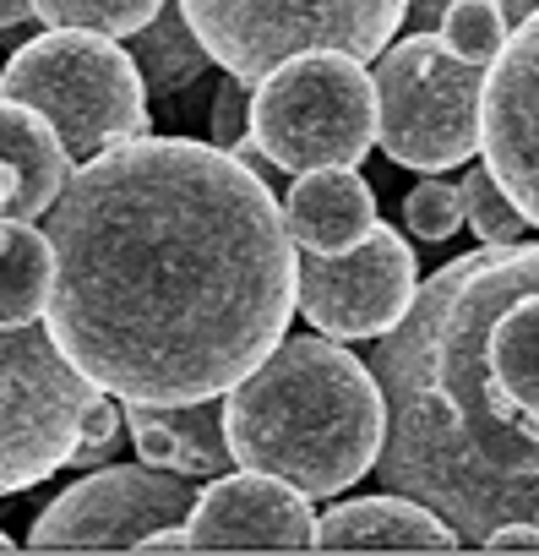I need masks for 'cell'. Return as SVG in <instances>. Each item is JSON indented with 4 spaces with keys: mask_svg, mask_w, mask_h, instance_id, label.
<instances>
[{
    "mask_svg": "<svg viewBox=\"0 0 539 556\" xmlns=\"http://www.w3.org/2000/svg\"><path fill=\"white\" fill-rule=\"evenodd\" d=\"M55 350L120 404L229 393L295 317L300 245L273 180L185 137L72 164L44 207Z\"/></svg>",
    "mask_w": 539,
    "mask_h": 556,
    "instance_id": "obj_1",
    "label": "cell"
},
{
    "mask_svg": "<svg viewBox=\"0 0 539 556\" xmlns=\"http://www.w3.org/2000/svg\"><path fill=\"white\" fill-rule=\"evenodd\" d=\"M539 290V240L474 245L414 290V306L365 355L382 382L387 437L376 475L436 507L463 540L539 507V415L490 377V323Z\"/></svg>",
    "mask_w": 539,
    "mask_h": 556,
    "instance_id": "obj_2",
    "label": "cell"
},
{
    "mask_svg": "<svg viewBox=\"0 0 539 556\" xmlns=\"http://www.w3.org/2000/svg\"><path fill=\"white\" fill-rule=\"evenodd\" d=\"M387 437L382 382L338 339H279L229 393L223 442L240 469L300 496H338L376 469Z\"/></svg>",
    "mask_w": 539,
    "mask_h": 556,
    "instance_id": "obj_3",
    "label": "cell"
},
{
    "mask_svg": "<svg viewBox=\"0 0 539 556\" xmlns=\"http://www.w3.org/2000/svg\"><path fill=\"white\" fill-rule=\"evenodd\" d=\"M0 99L39 110L72 164L147 137V88L131 50L88 28H44L28 39L0 66Z\"/></svg>",
    "mask_w": 539,
    "mask_h": 556,
    "instance_id": "obj_4",
    "label": "cell"
},
{
    "mask_svg": "<svg viewBox=\"0 0 539 556\" xmlns=\"http://www.w3.org/2000/svg\"><path fill=\"white\" fill-rule=\"evenodd\" d=\"M490 61L458 55L441 34H409L371 61L376 148L420 175H447L479 153V93Z\"/></svg>",
    "mask_w": 539,
    "mask_h": 556,
    "instance_id": "obj_5",
    "label": "cell"
},
{
    "mask_svg": "<svg viewBox=\"0 0 539 556\" xmlns=\"http://www.w3.org/2000/svg\"><path fill=\"white\" fill-rule=\"evenodd\" d=\"M403 7L409 0H180L202 50L251 88L311 50L376 61L403 28Z\"/></svg>",
    "mask_w": 539,
    "mask_h": 556,
    "instance_id": "obj_6",
    "label": "cell"
},
{
    "mask_svg": "<svg viewBox=\"0 0 539 556\" xmlns=\"http://www.w3.org/2000/svg\"><path fill=\"white\" fill-rule=\"evenodd\" d=\"M251 142L284 175L355 169L376 148L371 72L338 50H311L251 88Z\"/></svg>",
    "mask_w": 539,
    "mask_h": 556,
    "instance_id": "obj_7",
    "label": "cell"
},
{
    "mask_svg": "<svg viewBox=\"0 0 539 556\" xmlns=\"http://www.w3.org/2000/svg\"><path fill=\"white\" fill-rule=\"evenodd\" d=\"M93 382L55 350L44 317L0 328V496L34 491L66 469Z\"/></svg>",
    "mask_w": 539,
    "mask_h": 556,
    "instance_id": "obj_8",
    "label": "cell"
},
{
    "mask_svg": "<svg viewBox=\"0 0 539 556\" xmlns=\"http://www.w3.org/2000/svg\"><path fill=\"white\" fill-rule=\"evenodd\" d=\"M196 502L191 475L153 469V464H110L99 475L82 469L28 534V551H137L153 529L185 523Z\"/></svg>",
    "mask_w": 539,
    "mask_h": 556,
    "instance_id": "obj_9",
    "label": "cell"
},
{
    "mask_svg": "<svg viewBox=\"0 0 539 556\" xmlns=\"http://www.w3.org/2000/svg\"><path fill=\"white\" fill-rule=\"evenodd\" d=\"M420 290V267L409 240L376 218V229L338 251V256H317L300 251L295 262V306L306 312V323L328 339H382L398 328V317L414 306Z\"/></svg>",
    "mask_w": 539,
    "mask_h": 556,
    "instance_id": "obj_10",
    "label": "cell"
},
{
    "mask_svg": "<svg viewBox=\"0 0 539 556\" xmlns=\"http://www.w3.org/2000/svg\"><path fill=\"white\" fill-rule=\"evenodd\" d=\"M479 164L539 229V12L506 28L479 93Z\"/></svg>",
    "mask_w": 539,
    "mask_h": 556,
    "instance_id": "obj_11",
    "label": "cell"
},
{
    "mask_svg": "<svg viewBox=\"0 0 539 556\" xmlns=\"http://www.w3.org/2000/svg\"><path fill=\"white\" fill-rule=\"evenodd\" d=\"M311 496L256 469L213 475L185 513V551H311Z\"/></svg>",
    "mask_w": 539,
    "mask_h": 556,
    "instance_id": "obj_12",
    "label": "cell"
},
{
    "mask_svg": "<svg viewBox=\"0 0 539 556\" xmlns=\"http://www.w3.org/2000/svg\"><path fill=\"white\" fill-rule=\"evenodd\" d=\"M463 534L425 502L387 491V496H360L317 518L311 551H458Z\"/></svg>",
    "mask_w": 539,
    "mask_h": 556,
    "instance_id": "obj_13",
    "label": "cell"
},
{
    "mask_svg": "<svg viewBox=\"0 0 539 556\" xmlns=\"http://www.w3.org/2000/svg\"><path fill=\"white\" fill-rule=\"evenodd\" d=\"M126 431L137 442V458L153 469L213 480L234 464L223 442V393L196 404H126Z\"/></svg>",
    "mask_w": 539,
    "mask_h": 556,
    "instance_id": "obj_14",
    "label": "cell"
},
{
    "mask_svg": "<svg viewBox=\"0 0 539 556\" xmlns=\"http://www.w3.org/2000/svg\"><path fill=\"white\" fill-rule=\"evenodd\" d=\"M284 224L300 251L338 256L376 229V191L355 169H306L284 197Z\"/></svg>",
    "mask_w": 539,
    "mask_h": 556,
    "instance_id": "obj_15",
    "label": "cell"
},
{
    "mask_svg": "<svg viewBox=\"0 0 539 556\" xmlns=\"http://www.w3.org/2000/svg\"><path fill=\"white\" fill-rule=\"evenodd\" d=\"M0 164L23 186V218H44V207L72 175V153L55 137V126L17 99H0Z\"/></svg>",
    "mask_w": 539,
    "mask_h": 556,
    "instance_id": "obj_16",
    "label": "cell"
},
{
    "mask_svg": "<svg viewBox=\"0 0 539 556\" xmlns=\"http://www.w3.org/2000/svg\"><path fill=\"white\" fill-rule=\"evenodd\" d=\"M55 278V245L34 218H0V328H23L44 317Z\"/></svg>",
    "mask_w": 539,
    "mask_h": 556,
    "instance_id": "obj_17",
    "label": "cell"
},
{
    "mask_svg": "<svg viewBox=\"0 0 539 556\" xmlns=\"http://www.w3.org/2000/svg\"><path fill=\"white\" fill-rule=\"evenodd\" d=\"M126 50H131V61H137V72H142L147 99H175V93H185V88L213 66V55H207L202 39L191 34L185 12L169 7V0H164V12H158L153 23H142V28L131 34Z\"/></svg>",
    "mask_w": 539,
    "mask_h": 556,
    "instance_id": "obj_18",
    "label": "cell"
},
{
    "mask_svg": "<svg viewBox=\"0 0 539 556\" xmlns=\"http://www.w3.org/2000/svg\"><path fill=\"white\" fill-rule=\"evenodd\" d=\"M485 355H490L496 388H501L517 409L539 415V290L517 295V301L490 323Z\"/></svg>",
    "mask_w": 539,
    "mask_h": 556,
    "instance_id": "obj_19",
    "label": "cell"
},
{
    "mask_svg": "<svg viewBox=\"0 0 539 556\" xmlns=\"http://www.w3.org/2000/svg\"><path fill=\"white\" fill-rule=\"evenodd\" d=\"M158 12L164 0H34V17L44 28H88L104 39H131Z\"/></svg>",
    "mask_w": 539,
    "mask_h": 556,
    "instance_id": "obj_20",
    "label": "cell"
},
{
    "mask_svg": "<svg viewBox=\"0 0 539 556\" xmlns=\"http://www.w3.org/2000/svg\"><path fill=\"white\" fill-rule=\"evenodd\" d=\"M458 191H463V224L479 235V245H523V235L534 229L523 213H517V202L496 186V175L479 164V169H469L463 180H458Z\"/></svg>",
    "mask_w": 539,
    "mask_h": 556,
    "instance_id": "obj_21",
    "label": "cell"
},
{
    "mask_svg": "<svg viewBox=\"0 0 539 556\" xmlns=\"http://www.w3.org/2000/svg\"><path fill=\"white\" fill-rule=\"evenodd\" d=\"M403 224L420 235V240H452L458 229H463V191H458V180H441V175H425L414 191H409V202H403Z\"/></svg>",
    "mask_w": 539,
    "mask_h": 556,
    "instance_id": "obj_22",
    "label": "cell"
},
{
    "mask_svg": "<svg viewBox=\"0 0 539 556\" xmlns=\"http://www.w3.org/2000/svg\"><path fill=\"white\" fill-rule=\"evenodd\" d=\"M120 431H126L120 399L99 388V393H93V404H88V415H82V426H77V442H72L66 469H99V464H110V453H115Z\"/></svg>",
    "mask_w": 539,
    "mask_h": 556,
    "instance_id": "obj_23",
    "label": "cell"
},
{
    "mask_svg": "<svg viewBox=\"0 0 539 556\" xmlns=\"http://www.w3.org/2000/svg\"><path fill=\"white\" fill-rule=\"evenodd\" d=\"M207 126H213V148H234L251 137V83L240 77H223L218 93H213V110H207Z\"/></svg>",
    "mask_w": 539,
    "mask_h": 556,
    "instance_id": "obj_24",
    "label": "cell"
},
{
    "mask_svg": "<svg viewBox=\"0 0 539 556\" xmlns=\"http://www.w3.org/2000/svg\"><path fill=\"white\" fill-rule=\"evenodd\" d=\"M479 551H490V556H539V523L534 518H512V523H496L485 540H479Z\"/></svg>",
    "mask_w": 539,
    "mask_h": 556,
    "instance_id": "obj_25",
    "label": "cell"
},
{
    "mask_svg": "<svg viewBox=\"0 0 539 556\" xmlns=\"http://www.w3.org/2000/svg\"><path fill=\"white\" fill-rule=\"evenodd\" d=\"M458 7V0H409L403 7V23L414 28V34H436L441 28V17Z\"/></svg>",
    "mask_w": 539,
    "mask_h": 556,
    "instance_id": "obj_26",
    "label": "cell"
},
{
    "mask_svg": "<svg viewBox=\"0 0 539 556\" xmlns=\"http://www.w3.org/2000/svg\"><path fill=\"white\" fill-rule=\"evenodd\" d=\"M0 218H23V186L7 164H0Z\"/></svg>",
    "mask_w": 539,
    "mask_h": 556,
    "instance_id": "obj_27",
    "label": "cell"
},
{
    "mask_svg": "<svg viewBox=\"0 0 539 556\" xmlns=\"http://www.w3.org/2000/svg\"><path fill=\"white\" fill-rule=\"evenodd\" d=\"M34 23V0H0V34Z\"/></svg>",
    "mask_w": 539,
    "mask_h": 556,
    "instance_id": "obj_28",
    "label": "cell"
},
{
    "mask_svg": "<svg viewBox=\"0 0 539 556\" xmlns=\"http://www.w3.org/2000/svg\"><path fill=\"white\" fill-rule=\"evenodd\" d=\"M496 7H501V17H506V28H517L528 12H539V0H496Z\"/></svg>",
    "mask_w": 539,
    "mask_h": 556,
    "instance_id": "obj_29",
    "label": "cell"
},
{
    "mask_svg": "<svg viewBox=\"0 0 539 556\" xmlns=\"http://www.w3.org/2000/svg\"><path fill=\"white\" fill-rule=\"evenodd\" d=\"M7 551H17V545H12V534H0V556H7Z\"/></svg>",
    "mask_w": 539,
    "mask_h": 556,
    "instance_id": "obj_30",
    "label": "cell"
},
{
    "mask_svg": "<svg viewBox=\"0 0 539 556\" xmlns=\"http://www.w3.org/2000/svg\"><path fill=\"white\" fill-rule=\"evenodd\" d=\"M534 523H539V507H534Z\"/></svg>",
    "mask_w": 539,
    "mask_h": 556,
    "instance_id": "obj_31",
    "label": "cell"
}]
</instances>
